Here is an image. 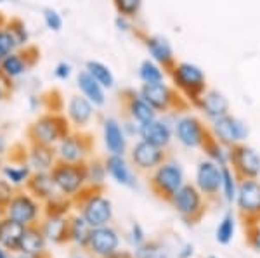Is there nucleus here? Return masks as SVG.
<instances>
[{
  "instance_id": "obj_31",
  "label": "nucleus",
  "mask_w": 260,
  "mask_h": 258,
  "mask_svg": "<svg viewBox=\"0 0 260 258\" xmlns=\"http://www.w3.org/2000/svg\"><path fill=\"white\" fill-rule=\"evenodd\" d=\"M33 170L28 163H7L2 166V177L7 180L12 187H21L28 184Z\"/></svg>"
},
{
  "instance_id": "obj_33",
  "label": "nucleus",
  "mask_w": 260,
  "mask_h": 258,
  "mask_svg": "<svg viewBox=\"0 0 260 258\" xmlns=\"http://www.w3.org/2000/svg\"><path fill=\"white\" fill-rule=\"evenodd\" d=\"M45 248V236L44 232L37 229H24L23 238L19 241V251L28 253V255H40Z\"/></svg>"
},
{
  "instance_id": "obj_5",
  "label": "nucleus",
  "mask_w": 260,
  "mask_h": 258,
  "mask_svg": "<svg viewBox=\"0 0 260 258\" xmlns=\"http://www.w3.org/2000/svg\"><path fill=\"white\" fill-rule=\"evenodd\" d=\"M139 92L158 115H169L172 111H182L189 107V104L184 101L172 83L163 82L154 85H141Z\"/></svg>"
},
{
  "instance_id": "obj_13",
  "label": "nucleus",
  "mask_w": 260,
  "mask_h": 258,
  "mask_svg": "<svg viewBox=\"0 0 260 258\" xmlns=\"http://www.w3.org/2000/svg\"><path fill=\"white\" fill-rule=\"evenodd\" d=\"M82 217L89 222L92 229L108 226L113 218L111 201L98 191L87 194L82 203Z\"/></svg>"
},
{
  "instance_id": "obj_24",
  "label": "nucleus",
  "mask_w": 260,
  "mask_h": 258,
  "mask_svg": "<svg viewBox=\"0 0 260 258\" xmlns=\"http://www.w3.org/2000/svg\"><path fill=\"white\" fill-rule=\"evenodd\" d=\"M106 165L108 175H110L116 184L123 186V187H136V173H134L132 166H130L128 160L125 158V155H108L104 160Z\"/></svg>"
},
{
  "instance_id": "obj_19",
  "label": "nucleus",
  "mask_w": 260,
  "mask_h": 258,
  "mask_svg": "<svg viewBox=\"0 0 260 258\" xmlns=\"http://www.w3.org/2000/svg\"><path fill=\"white\" fill-rule=\"evenodd\" d=\"M103 142L110 155H125L128 148V137L123 132L121 122L115 116H106L103 120Z\"/></svg>"
},
{
  "instance_id": "obj_9",
  "label": "nucleus",
  "mask_w": 260,
  "mask_h": 258,
  "mask_svg": "<svg viewBox=\"0 0 260 258\" xmlns=\"http://www.w3.org/2000/svg\"><path fill=\"white\" fill-rule=\"evenodd\" d=\"M169 201L175 211L186 220H198L205 211V196L194 184H184Z\"/></svg>"
},
{
  "instance_id": "obj_7",
  "label": "nucleus",
  "mask_w": 260,
  "mask_h": 258,
  "mask_svg": "<svg viewBox=\"0 0 260 258\" xmlns=\"http://www.w3.org/2000/svg\"><path fill=\"white\" fill-rule=\"evenodd\" d=\"M90 148V137L82 130H73V128L54 145L57 161L62 163H87Z\"/></svg>"
},
{
  "instance_id": "obj_48",
  "label": "nucleus",
  "mask_w": 260,
  "mask_h": 258,
  "mask_svg": "<svg viewBox=\"0 0 260 258\" xmlns=\"http://www.w3.org/2000/svg\"><path fill=\"white\" fill-rule=\"evenodd\" d=\"M121 127H123V132L127 134V137H139V127H141V125L137 122L127 118L125 122H121Z\"/></svg>"
},
{
  "instance_id": "obj_37",
  "label": "nucleus",
  "mask_w": 260,
  "mask_h": 258,
  "mask_svg": "<svg viewBox=\"0 0 260 258\" xmlns=\"http://www.w3.org/2000/svg\"><path fill=\"white\" fill-rule=\"evenodd\" d=\"M90 231H92V227L89 226V222H87L82 215L71 218V222H70V238L73 239L77 244H80V246H87L89 238H90Z\"/></svg>"
},
{
  "instance_id": "obj_2",
  "label": "nucleus",
  "mask_w": 260,
  "mask_h": 258,
  "mask_svg": "<svg viewBox=\"0 0 260 258\" xmlns=\"http://www.w3.org/2000/svg\"><path fill=\"white\" fill-rule=\"evenodd\" d=\"M210 128L201 120V116L189 113L187 109L179 111L174 122V139L187 149H203L210 139Z\"/></svg>"
},
{
  "instance_id": "obj_22",
  "label": "nucleus",
  "mask_w": 260,
  "mask_h": 258,
  "mask_svg": "<svg viewBox=\"0 0 260 258\" xmlns=\"http://www.w3.org/2000/svg\"><path fill=\"white\" fill-rule=\"evenodd\" d=\"M6 208L7 218L14 220L21 226H30L39 217V203L30 194H16Z\"/></svg>"
},
{
  "instance_id": "obj_58",
  "label": "nucleus",
  "mask_w": 260,
  "mask_h": 258,
  "mask_svg": "<svg viewBox=\"0 0 260 258\" xmlns=\"http://www.w3.org/2000/svg\"><path fill=\"white\" fill-rule=\"evenodd\" d=\"M77 258H83V256H77Z\"/></svg>"
},
{
  "instance_id": "obj_54",
  "label": "nucleus",
  "mask_w": 260,
  "mask_h": 258,
  "mask_svg": "<svg viewBox=\"0 0 260 258\" xmlns=\"http://www.w3.org/2000/svg\"><path fill=\"white\" fill-rule=\"evenodd\" d=\"M16 258H39V255H28V253H21V255L16 256Z\"/></svg>"
},
{
  "instance_id": "obj_53",
  "label": "nucleus",
  "mask_w": 260,
  "mask_h": 258,
  "mask_svg": "<svg viewBox=\"0 0 260 258\" xmlns=\"http://www.w3.org/2000/svg\"><path fill=\"white\" fill-rule=\"evenodd\" d=\"M6 151H7V140L6 137L0 134V155H6Z\"/></svg>"
},
{
  "instance_id": "obj_49",
  "label": "nucleus",
  "mask_w": 260,
  "mask_h": 258,
  "mask_svg": "<svg viewBox=\"0 0 260 258\" xmlns=\"http://www.w3.org/2000/svg\"><path fill=\"white\" fill-rule=\"evenodd\" d=\"M192 255H194V246L191 243L182 244L177 251V258H192Z\"/></svg>"
},
{
  "instance_id": "obj_40",
  "label": "nucleus",
  "mask_w": 260,
  "mask_h": 258,
  "mask_svg": "<svg viewBox=\"0 0 260 258\" xmlns=\"http://www.w3.org/2000/svg\"><path fill=\"white\" fill-rule=\"evenodd\" d=\"M42 21H44L45 28L52 33H59L64 26V19H62V14L54 7H45L42 11Z\"/></svg>"
},
{
  "instance_id": "obj_45",
  "label": "nucleus",
  "mask_w": 260,
  "mask_h": 258,
  "mask_svg": "<svg viewBox=\"0 0 260 258\" xmlns=\"http://www.w3.org/2000/svg\"><path fill=\"white\" fill-rule=\"evenodd\" d=\"M130 241H132V244L136 248H139L146 243V232L141 224L134 222L132 226H130Z\"/></svg>"
},
{
  "instance_id": "obj_27",
  "label": "nucleus",
  "mask_w": 260,
  "mask_h": 258,
  "mask_svg": "<svg viewBox=\"0 0 260 258\" xmlns=\"http://www.w3.org/2000/svg\"><path fill=\"white\" fill-rule=\"evenodd\" d=\"M28 189L33 193V196L40 199H50L57 193L50 172H33L30 180H28Z\"/></svg>"
},
{
  "instance_id": "obj_43",
  "label": "nucleus",
  "mask_w": 260,
  "mask_h": 258,
  "mask_svg": "<svg viewBox=\"0 0 260 258\" xmlns=\"http://www.w3.org/2000/svg\"><path fill=\"white\" fill-rule=\"evenodd\" d=\"M14 51H18V45H16L14 39H12L9 28L6 26V23L0 24V62Z\"/></svg>"
},
{
  "instance_id": "obj_3",
  "label": "nucleus",
  "mask_w": 260,
  "mask_h": 258,
  "mask_svg": "<svg viewBox=\"0 0 260 258\" xmlns=\"http://www.w3.org/2000/svg\"><path fill=\"white\" fill-rule=\"evenodd\" d=\"M70 130L71 125L64 115L59 113V111H47L33 122L28 134H30L31 142L54 148Z\"/></svg>"
},
{
  "instance_id": "obj_16",
  "label": "nucleus",
  "mask_w": 260,
  "mask_h": 258,
  "mask_svg": "<svg viewBox=\"0 0 260 258\" xmlns=\"http://www.w3.org/2000/svg\"><path fill=\"white\" fill-rule=\"evenodd\" d=\"M192 107H194L208 123L215 122V120H219L222 116L231 113V104H229L228 95L217 89L205 90V94L196 101V104Z\"/></svg>"
},
{
  "instance_id": "obj_52",
  "label": "nucleus",
  "mask_w": 260,
  "mask_h": 258,
  "mask_svg": "<svg viewBox=\"0 0 260 258\" xmlns=\"http://www.w3.org/2000/svg\"><path fill=\"white\" fill-rule=\"evenodd\" d=\"M106 258H136V256H132L127 251H115V253H111V255L106 256Z\"/></svg>"
},
{
  "instance_id": "obj_17",
  "label": "nucleus",
  "mask_w": 260,
  "mask_h": 258,
  "mask_svg": "<svg viewBox=\"0 0 260 258\" xmlns=\"http://www.w3.org/2000/svg\"><path fill=\"white\" fill-rule=\"evenodd\" d=\"M98 107L82 94H75L64 104V116L73 130H83L92 123Z\"/></svg>"
},
{
  "instance_id": "obj_20",
  "label": "nucleus",
  "mask_w": 260,
  "mask_h": 258,
  "mask_svg": "<svg viewBox=\"0 0 260 258\" xmlns=\"http://www.w3.org/2000/svg\"><path fill=\"white\" fill-rule=\"evenodd\" d=\"M118 244H120L118 232L110 226H103V227L92 229L87 246H89V249L95 256L106 258L111 253L118 251Z\"/></svg>"
},
{
  "instance_id": "obj_36",
  "label": "nucleus",
  "mask_w": 260,
  "mask_h": 258,
  "mask_svg": "<svg viewBox=\"0 0 260 258\" xmlns=\"http://www.w3.org/2000/svg\"><path fill=\"white\" fill-rule=\"evenodd\" d=\"M234 234H236V217L233 211H228L215 229V241L219 244H229L234 239Z\"/></svg>"
},
{
  "instance_id": "obj_23",
  "label": "nucleus",
  "mask_w": 260,
  "mask_h": 258,
  "mask_svg": "<svg viewBox=\"0 0 260 258\" xmlns=\"http://www.w3.org/2000/svg\"><path fill=\"white\" fill-rule=\"evenodd\" d=\"M121 97H123V107H125V113H127V118L134 120V122H137L139 125L149 122V120L158 116V113L151 107V104L142 97V94L139 90L127 89Z\"/></svg>"
},
{
  "instance_id": "obj_32",
  "label": "nucleus",
  "mask_w": 260,
  "mask_h": 258,
  "mask_svg": "<svg viewBox=\"0 0 260 258\" xmlns=\"http://www.w3.org/2000/svg\"><path fill=\"white\" fill-rule=\"evenodd\" d=\"M44 236L52 243H62L70 238V222L62 215H52L44 226Z\"/></svg>"
},
{
  "instance_id": "obj_44",
  "label": "nucleus",
  "mask_w": 260,
  "mask_h": 258,
  "mask_svg": "<svg viewBox=\"0 0 260 258\" xmlns=\"http://www.w3.org/2000/svg\"><path fill=\"white\" fill-rule=\"evenodd\" d=\"M52 73H54V78H56V80L66 82V80H70V78L73 77L75 68H73V64H71L70 61H59L56 66H54Z\"/></svg>"
},
{
  "instance_id": "obj_56",
  "label": "nucleus",
  "mask_w": 260,
  "mask_h": 258,
  "mask_svg": "<svg viewBox=\"0 0 260 258\" xmlns=\"http://www.w3.org/2000/svg\"><path fill=\"white\" fill-rule=\"evenodd\" d=\"M207 258H219V256H217V255H208Z\"/></svg>"
},
{
  "instance_id": "obj_42",
  "label": "nucleus",
  "mask_w": 260,
  "mask_h": 258,
  "mask_svg": "<svg viewBox=\"0 0 260 258\" xmlns=\"http://www.w3.org/2000/svg\"><path fill=\"white\" fill-rule=\"evenodd\" d=\"M116 14L127 16V18H136L142 9V0H113Z\"/></svg>"
},
{
  "instance_id": "obj_15",
  "label": "nucleus",
  "mask_w": 260,
  "mask_h": 258,
  "mask_svg": "<svg viewBox=\"0 0 260 258\" xmlns=\"http://www.w3.org/2000/svg\"><path fill=\"white\" fill-rule=\"evenodd\" d=\"M139 139L153 145H158L161 149H167L174 140V123L165 115H158L156 118L141 125Z\"/></svg>"
},
{
  "instance_id": "obj_59",
  "label": "nucleus",
  "mask_w": 260,
  "mask_h": 258,
  "mask_svg": "<svg viewBox=\"0 0 260 258\" xmlns=\"http://www.w3.org/2000/svg\"><path fill=\"white\" fill-rule=\"evenodd\" d=\"M0 222H2V220H0Z\"/></svg>"
},
{
  "instance_id": "obj_11",
  "label": "nucleus",
  "mask_w": 260,
  "mask_h": 258,
  "mask_svg": "<svg viewBox=\"0 0 260 258\" xmlns=\"http://www.w3.org/2000/svg\"><path fill=\"white\" fill-rule=\"evenodd\" d=\"M231 168L240 178L260 177V153L246 142L231 148Z\"/></svg>"
},
{
  "instance_id": "obj_10",
  "label": "nucleus",
  "mask_w": 260,
  "mask_h": 258,
  "mask_svg": "<svg viewBox=\"0 0 260 258\" xmlns=\"http://www.w3.org/2000/svg\"><path fill=\"white\" fill-rule=\"evenodd\" d=\"M37 57H39V52L31 45L24 49H18V51L11 52L6 59L0 62V75L11 83L19 80L33 68V64L37 62Z\"/></svg>"
},
{
  "instance_id": "obj_38",
  "label": "nucleus",
  "mask_w": 260,
  "mask_h": 258,
  "mask_svg": "<svg viewBox=\"0 0 260 258\" xmlns=\"http://www.w3.org/2000/svg\"><path fill=\"white\" fill-rule=\"evenodd\" d=\"M6 26L9 28V31L16 42V45H18V49L30 47V31H28L24 21H21L19 18H12V19L6 21Z\"/></svg>"
},
{
  "instance_id": "obj_41",
  "label": "nucleus",
  "mask_w": 260,
  "mask_h": 258,
  "mask_svg": "<svg viewBox=\"0 0 260 258\" xmlns=\"http://www.w3.org/2000/svg\"><path fill=\"white\" fill-rule=\"evenodd\" d=\"M136 258H172L169 249L160 246L158 243H148L136 248Z\"/></svg>"
},
{
  "instance_id": "obj_8",
  "label": "nucleus",
  "mask_w": 260,
  "mask_h": 258,
  "mask_svg": "<svg viewBox=\"0 0 260 258\" xmlns=\"http://www.w3.org/2000/svg\"><path fill=\"white\" fill-rule=\"evenodd\" d=\"M208 128H210V135L213 139L228 145V148H234L238 144L246 142V137L250 134L248 125L231 113L212 122L208 125Z\"/></svg>"
},
{
  "instance_id": "obj_4",
  "label": "nucleus",
  "mask_w": 260,
  "mask_h": 258,
  "mask_svg": "<svg viewBox=\"0 0 260 258\" xmlns=\"http://www.w3.org/2000/svg\"><path fill=\"white\" fill-rule=\"evenodd\" d=\"M56 189L61 196L75 198L83 193L87 184L85 163H62L57 161L56 166L50 170Z\"/></svg>"
},
{
  "instance_id": "obj_14",
  "label": "nucleus",
  "mask_w": 260,
  "mask_h": 258,
  "mask_svg": "<svg viewBox=\"0 0 260 258\" xmlns=\"http://www.w3.org/2000/svg\"><path fill=\"white\" fill-rule=\"evenodd\" d=\"M220 182H222V166L213 163L208 158H203L196 165L194 172V186L205 198H217L220 196Z\"/></svg>"
},
{
  "instance_id": "obj_6",
  "label": "nucleus",
  "mask_w": 260,
  "mask_h": 258,
  "mask_svg": "<svg viewBox=\"0 0 260 258\" xmlns=\"http://www.w3.org/2000/svg\"><path fill=\"white\" fill-rule=\"evenodd\" d=\"M184 184H186V172L182 165L175 160H165L158 168L153 170L151 175L153 191L165 199H170Z\"/></svg>"
},
{
  "instance_id": "obj_51",
  "label": "nucleus",
  "mask_w": 260,
  "mask_h": 258,
  "mask_svg": "<svg viewBox=\"0 0 260 258\" xmlns=\"http://www.w3.org/2000/svg\"><path fill=\"white\" fill-rule=\"evenodd\" d=\"M250 243H251V246H253L257 251L260 253V227L255 229L253 232H251V236H250Z\"/></svg>"
},
{
  "instance_id": "obj_46",
  "label": "nucleus",
  "mask_w": 260,
  "mask_h": 258,
  "mask_svg": "<svg viewBox=\"0 0 260 258\" xmlns=\"http://www.w3.org/2000/svg\"><path fill=\"white\" fill-rule=\"evenodd\" d=\"M115 28L120 33H130V31H134L132 18H127V16H121V14H116V18H115Z\"/></svg>"
},
{
  "instance_id": "obj_30",
  "label": "nucleus",
  "mask_w": 260,
  "mask_h": 258,
  "mask_svg": "<svg viewBox=\"0 0 260 258\" xmlns=\"http://www.w3.org/2000/svg\"><path fill=\"white\" fill-rule=\"evenodd\" d=\"M24 229L26 227L14 222V220H11V218L2 220V222H0V244L7 249H18Z\"/></svg>"
},
{
  "instance_id": "obj_55",
  "label": "nucleus",
  "mask_w": 260,
  "mask_h": 258,
  "mask_svg": "<svg viewBox=\"0 0 260 258\" xmlns=\"http://www.w3.org/2000/svg\"><path fill=\"white\" fill-rule=\"evenodd\" d=\"M0 258H7V255H6V251H4L2 248H0Z\"/></svg>"
},
{
  "instance_id": "obj_25",
  "label": "nucleus",
  "mask_w": 260,
  "mask_h": 258,
  "mask_svg": "<svg viewBox=\"0 0 260 258\" xmlns=\"http://www.w3.org/2000/svg\"><path fill=\"white\" fill-rule=\"evenodd\" d=\"M26 163L30 165V168L33 172H50L57 163L56 149H54L52 145L33 142L30 151H28Z\"/></svg>"
},
{
  "instance_id": "obj_29",
  "label": "nucleus",
  "mask_w": 260,
  "mask_h": 258,
  "mask_svg": "<svg viewBox=\"0 0 260 258\" xmlns=\"http://www.w3.org/2000/svg\"><path fill=\"white\" fill-rule=\"evenodd\" d=\"M83 69H85V71L89 73L95 82H99L106 90L115 89L116 78H115V75H113L111 68L106 64V62H103V61H99V59H90V61L85 62Z\"/></svg>"
},
{
  "instance_id": "obj_39",
  "label": "nucleus",
  "mask_w": 260,
  "mask_h": 258,
  "mask_svg": "<svg viewBox=\"0 0 260 258\" xmlns=\"http://www.w3.org/2000/svg\"><path fill=\"white\" fill-rule=\"evenodd\" d=\"M85 172H87V184L90 187H99L104 184L108 177V170L104 161L101 160H90L85 163Z\"/></svg>"
},
{
  "instance_id": "obj_57",
  "label": "nucleus",
  "mask_w": 260,
  "mask_h": 258,
  "mask_svg": "<svg viewBox=\"0 0 260 258\" xmlns=\"http://www.w3.org/2000/svg\"><path fill=\"white\" fill-rule=\"evenodd\" d=\"M6 2H7V0H0V6H4Z\"/></svg>"
},
{
  "instance_id": "obj_35",
  "label": "nucleus",
  "mask_w": 260,
  "mask_h": 258,
  "mask_svg": "<svg viewBox=\"0 0 260 258\" xmlns=\"http://www.w3.org/2000/svg\"><path fill=\"white\" fill-rule=\"evenodd\" d=\"M203 153H205V158L212 160L213 163H217L219 166H229L231 163V148L220 144L219 140H215L213 137H210V139L205 142Z\"/></svg>"
},
{
  "instance_id": "obj_18",
  "label": "nucleus",
  "mask_w": 260,
  "mask_h": 258,
  "mask_svg": "<svg viewBox=\"0 0 260 258\" xmlns=\"http://www.w3.org/2000/svg\"><path fill=\"white\" fill-rule=\"evenodd\" d=\"M130 160L142 172H153L167 160V153L165 149L139 139L130 149Z\"/></svg>"
},
{
  "instance_id": "obj_28",
  "label": "nucleus",
  "mask_w": 260,
  "mask_h": 258,
  "mask_svg": "<svg viewBox=\"0 0 260 258\" xmlns=\"http://www.w3.org/2000/svg\"><path fill=\"white\" fill-rule=\"evenodd\" d=\"M137 77L141 80V85H154V83H163L169 77V71L161 64L154 62L153 59H144L137 66Z\"/></svg>"
},
{
  "instance_id": "obj_26",
  "label": "nucleus",
  "mask_w": 260,
  "mask_h": 258,
  "mask_svg": "<svg viewBox=\"0 0 260 258\" xmlns=\"http://www.w3.org/2000/svg\"><path fill=\"white\" fill-rule=\"evenodd\" d=\"M77 89L78 94H82L85 99H89L95 107H103L106 104V89L99 82H95L85 69H80L77 73Z\"/></svg>"
},
{
  "instance_id": "obj_12",
  "label": "nucleus",
  "mask_w": 260,
  "mask_h": 258,
  "mask_svg": "<svg viewBox=\"0 0 260 258\" xmlns=\"http://www.w3.org/2000/svg\"><path fill=\"white\" fill-rule=\"evenodd\" d=\"M234 203H236L238 211L245 218H260V180H257V178H241Z\"/></svg>"
},
{
  "instance_id": "obj_47",
  "label": "nucleus",
  "mask_w": 260,
  "mask_h": 258,
  "mask_svg": "<svg viewBox=\"0 0 260 258\" xmlns=\"http://www.w3.org/2000/svg\"><path fill=\"white\" fill-rule=\"evenodd\" d=\"M12 186L9 184L7 180H0V206H7L9 205V201L12 199Z\"/></svg>"
},
{
  "instance_id": "obj_50",
  "label": "nucleus",
  "mask_w": 260,
  "mask_h": 258,
  "mask_svg": "<svg viewBox=\"0 0 260 258\" xmlns=\"http://www.w3.org/2000/svg\"><path fill=\"white\" fill-rule=\"evenodd\" d=\"M9 90H11V82L6 80V78L0 75V102L6 101L7 95H9Z\"/></svg>"
},
{
  "instance_id": "obj_1",
  "label": "nucleus",
  "mask_w": 260,
  "mask_h": 258,
  "mask_svg": "<svg viewBox=\"0 0 260 258\" xmlns=\"http://www.w3.org/2000/svg\"><path fill=\"white\" fill-rule=\"evenodd\" d=\"M169 80L189 106H194L196 101L208 89L207 75L201 69V66L191 61L175 62L169 69Z\"/></svg>"
},
{
  "instance_id": "obj_21",
  "label": "nucleus",
  "mask_w": 260,
  "mask_h": 258,
  "mask_svg": "<svg viewBox=\"0 0 260 258\" xmlns=\"http://www.w3.org/2000/svg\"><path fill=\"white\" fill-rule=\"evenodd\" d=\"M142 44H144V49H146V52H148L149 59H153L154 62L161 64L167 71H169L172 66L177 62L174 47H172L169 39H165V36L144 35L142 36Z\"/></svg>"
},
{
  "instance_id": "obj_34",
  "label": "nucleus",
  "mask_w": 260,
  "mask_h": 258,
  "mask_svg": "<svg viewBox=\"0 0 260 258\" xmlns=\"http://www.w3.org/2000/svg\"><path fill=\"white\" fill-rule=\"evenodd\" d=\"M241 178L236 175L231 166H222V182H220V196L225 203L233 205L238 194V186Z\"/></svg>"
}]
</instances>
